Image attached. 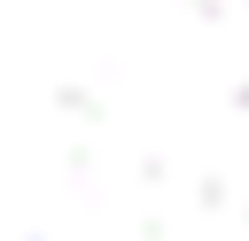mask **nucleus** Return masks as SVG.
Segmentation results:
<instances>
[{
    "instance_id": "1",
    "label": "nucleus",
    "mask_w": 249,
    "mask_h": 241,
    "mask_svg": "<svg viewBox=\"0 0 249 241\" xmlns=\"http://www.w3.org/2000/svg\"><path fill=\"white\" fill-rule=\"evenodd\" d=\"M0 241H249V0H0Z\"/></svg>"
}]
</instances>
